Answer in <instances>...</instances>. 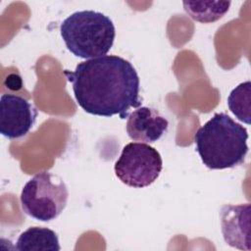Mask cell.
<instances>
[{
	"label": "cell",
	"mask_w": 251,
	"mask_h": 251,
	"mask_svg": "<svg viewBox=\"0 0 251 251\" xmlns=\"http://www.w3.org/2000/svg\"><path fill=\"white\" fill-rule=\"evenodd\" d=\"M15 248L19 251H60L61 246L57 233L41 226H30L22 232Z\"/></svg>",
	"instance_id": "9c48e42d"
},
{
	"label": "cell",
	"mask_w": 251,
	"mask_h": 251,
	"mask_svg": "<svg viewBox=\"0 0 251 251\" xmlns=\"http://www.w3.org/2000/svg\"><path fill=\"white\" fill-rule=\"evenodd\" d=\"M227 106L237 120L249 125L251 110V82L249 80L238 84L227 97Z\"/></svg>",
	"instance_id": "8fae6325"
},
{
	"label": "cell",
	"mask_w": 251,
	"mask_h": 251,
	"mask_svg": "<svg viewBox=\"0 0 251 251\" xmlns=\"http://www.w3.org/2000/svg\"><path fill=\"white\" fill-rule=\"evenodd\" d=\"M185 12L194 21L209 24L220 20L228 11L229 1H209V2H191L184 1Z\"/></svg>",
	"instance_id": "30bf717a"
},
{
	"label": "cell",
	"mask_w": 251,
	"mask_h": 251,
	"mask_svg": "<svg viewBox=\"0 0 251 251\" xmlns=\"http://www.w3.org/2000/svg\"><path fill=\"white\" fill-rule=\"evenodd\" d=\"M77 105L86 113L127 119L131 108L141 106L139 76L127 60L105 55L78 63L75 71L65 70Z\"/></svg>",
	"instance_id": "6da1fadb"
},
{
	"label": "cell",
	"mask_w": 251,
	"mask_h": 251,
	"mask_svg": "<svg viewBox=\"0 0 251 251\" xmlns=\"http://www.w3.org/2000/svg\"><path fill=\"white\" fill-rule=\"evenodd\" d=\"M60 31L68 50L86 60L105 56L116 36L112 20L93 10L73 13L63 21Z\"/></svg>",
	"instance_id": "3957f363"
},
{
	"label": "cell",
	"mask_w": 251,
	"mask_h": 251,
	"mask_svg": "<svg viewBox=\"0 0 251 251\" xmlns=\"http://www.w3.org/2000/svg\"><path fill=\"white\" fill-rule=\"evenodd\" d=\"M163 169L161 154L154 147L141 142H130L124 146L114 171L125 184L141 188L152 184Z\"/></svg>",
	"instance_id": "5b68a950"
},
{
	"label": "cell",
	"mask_w": 251,
	"mask_h": 251,
	"mask_svg": "<svg viewBox=\"0 0 251 251\" xmlns=\"http://www.w3.org/2000/svg\"><path fill=\"white\" fill-rule=\"evenodd\" d=\"M36 108L25 97L2 94L0 97V132L9 139L28 133L37 118Z\"/></svg>",
	"instance_id": "8992f818"
},
{
	"label": "cell",
	"mask_w": 251,
	"mask_h": 251,
	"mask_svg": "<svg viewBox=\"0 0 251 251\" xmlns=\"http://www.w3.org/2000/svg\"><path fill=\"white\" fill-rule=\"evenodd\" d=\"M169 122L158 110L140 106L129 114L126 121V133L134 141L153 143L168 130Z\"/></svg>",
	"instance_id": "ba28073f"
},
{
	"label": "cell",
	"mask_w": 251,
	"mask_h": 251,
	"mask_svg": "<svg viewBox=\"0 0 251 251\" xmlns=\"http://www.w3.org/2000/svg\"><path fill=\"white\" fill-rule=\"evenodd\" d=\"M68 199L69 190L63 178L50 172L33 176L24 185L20 196L24 213L40 222L58 218L66 208Z\"/></svg>",
	"instance_id": "277c9868"
},
{
	"label": "cell",
	"mask_w": 251,
	"mask_h": 251,
	"mask_svg": "<svg viewBox=\"0 0 251 251\" xmlns=\"http://www.w3.org/2000/svg\"><path fill=\"white\" fill-rule=\"evenodd\" d=\"M248 131L226 113H216L194 134L195 150L211 170L232 169L244 163Z\"/></svg>",
	"instance_id": "7a4b0ae2"
},
{
	"label": "cell",
	"mask_w": 251,
	"mask_h": 251,
	"mask_svg": "<svg viewBox=\"0 0 251 251\" xmlns=\"http://www.w3.org/2000/svg\"><path fill=\"white\" fill-rule=\"evenodd\" d=\"M250 210L249 203L240 205H224L220 210L221 228L224 239L230 247L251 249L250 239Z\"/></svg>",
	"instance_id": "52a82bcc"
}]
</instances>
